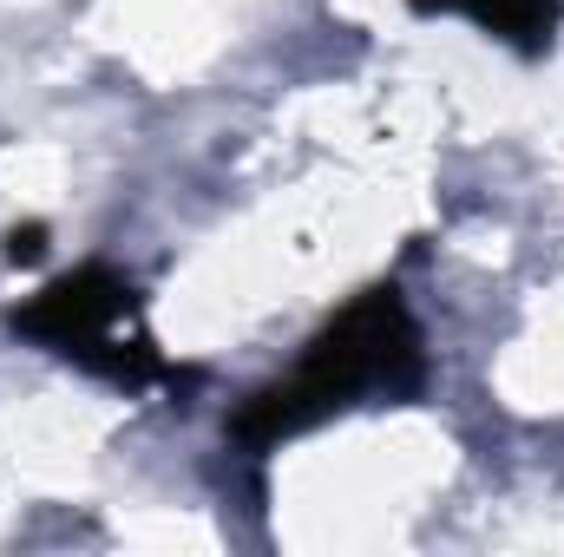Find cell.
Instances as JSON below:
<instances>
[{
    "mask_svg": "<svg viewBox=\"0 0 564 557\" xmlns=\"http://www.w3.org/2000/svg\"><path fill=\"white\" fill-rule=\"evenodd\" d=\"M408 7H414V13H459V20H473L479 33L506 40V46L525 53V59L552 53L558 20H564V0H408Z\"/></svg>",
    "mask_w": 564,
    "mask_h": 557,
    "instance_id": "cell-3",
    "label": "cell"
},
{
    "mask_svg": "<svg viewBox=\"0 0 564 557\" xmlns=\"http://www.w3.org/2000/svg\"><path fill=\"white\" fill-rule=\"evenodd\" d=\"M40 256H46V223H13L7 230V263L13 270H33Z\"/></svg>",
    "mask_w": 564,
    "mask_h": 557,
    "instance_id": "cell-4",
    "label": "cell"
},
{
    "mask_svg": "<svg viewBox=\"0 0 564 557\" xmlns=\"http://www.w3.org/2000/svg\"><path fill=\"white\" fill-rule=\"evenodd\" d=\"M426 387V348H421V321L408 315L401 288L381 282V288H361L308 348L302 361L257 387L230 433L237 446L250 452H270L282 439L322 426L335 414H355V407H401V401H421Z\"/></svg>",
    "mask_w": 564,
    "mask_h": 557,
    "instance_id": "cell-1",
    "label": "cell"
},
{
    "mask_svg": "<svg viewBox=\"0 0 564 557\" xmlns=\"http://www.w3.org/2000/svg\"><path fill=\"white\" fill-rule=\"evenodd\" d=\"M7 328L126 394L144 387H191V368H171L158 354V341L144 335V308H139V282L119 276L112 263H79L66 276H53L40 295H26Z\"/></svg>",
    "mask_w": 564,
    "mask_h": 557,
    "instance_id": "cell-2",
    "label": "cell"
}]
</instances>
